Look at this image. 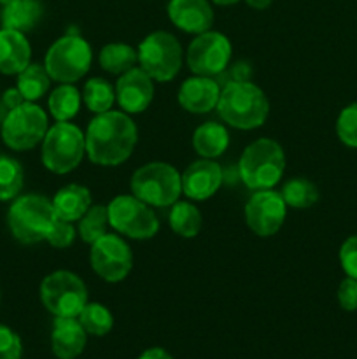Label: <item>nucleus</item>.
Segmentation results:
<instances>
[{
    "label": "nucleus",
    "mask_w": 357,
    "mask_h": 359,
    "mask_svg": "<svg viewBox=\"0 0 357 359\" xmlns=\"http://www.w3.org/2000/svg\"><path fill=\"white\" fill-rule=\"evenodd\" d=\"M84 139L86 154L93 163L100 167H118L132 156L139 133L126 112L107 111L91 119Z\"/></svg>",
    "instance_id": "f257e3e1"
},
{
    "label": "nucleus",
    "mask_w": 357,
    "mask_h": 359,
    "mask_svg": "<svg viewBox=\"0 0 357 359\" xmlns=\"http://www.w3.org/2000/svg\"><path fill=\"white\" fill-rule=\"evenodd\" d=\"M217 112L220 119L238 130H254L265 125L270 102L265 91L251 81H230L220 90Z\"/></svg>",
    "instance_id": "f03ea898"
},
{
    "label": "nucleus",
    "mask_w": 357,
    "mask_h": 359,
    "mask_svg": "<svg viewBox=\"0 0 357 359\" xmlns=\"http://www.w3.org/2000/svg\"><path fill=\"white\" fill-rule=\"evenodd\" d=\"M286 170V154L273 139H258L248 144L238 161L241 182L252 191L273 189Z\"/></svg>",
    "instance_id": "7ed1b4c3"
},
{
    "label": "nucleus",
    "mask_w": 357,
    "mask_h": 359,
    "mask_svg": "<svg viewBox=\"0 0 357 359\" xmlns=\"http://www.w3.org/2000/svg\"><path fill=\"white\" fill-rule=\"evenodd\" d=\"M55 219L56 214L52 202L37 193L16 196L7 212L10 233L24 245L46 241Z\"/></svg>",
    "instance_id": "20e7f679"
},
{
    "label": "nucleus",
    "mask_w": 357,
    "mask_h": 359,
    "mask_svg": "<svg viewBox=\"0 0 357 359\" xmlns=\"http://www.w3.org/2000/svg\"><path fill=\"white\" fill-rule=\"evenodd\" d=\"M132 195L150 207H172L182 195L177 168L164 161H150L136 168L130 181Z\"/></svg>",
    "instance_id": "39448f33"
},
{
    "label": "nucleus",
    "mask_w": 357,
    "mask_h": 359,
    "mask_svg": "<svg viewBox=\"0 0 357 359\" xmlns=\"http://www.w3.org/2000/svg\"><path fill=\"white\" fill-rule=\"evenodd\" d=\"M86 154V139L79 126L69 121L52 125L42 140V165L52 174L76 170Z\"/></svg>",
    "instance_id": "423d86ee"
},
{
    "label": "nucleus",
    "mask_w": 357,
    "mask_h": 359,
    "mask_svg": "<svg viewBox=\"0 0 357 359\" xmlns=\"http://www.w3.org/2000/svg\"><path fill=\"white\" fill-rule=\"evenodd\" d=\"M93 60L91 46L79 34H66L52 42L44 58L49 77L59 84H74L88 74Z\"/></svg>",
    "instance_id": "0eeeda50"
},
{
    "label": "nucleus",
    "mask_w": 357,
    "mask_h": 359,
    "mask_svg": "<svg viewBox=\"0 0 357 359\" xmlns=\"http://www.w3.org/2000/svg\"><path fill=\"white\" fill-rule=\"evenodd\" d=\"M139 65L146 70L150 79L158 83H168L174 79L182 67V48L174 34L156 30L140 42Z\"/></svg>",
    "instance_id": "6e6552de"
},
{
    "label": "nucleus",
    "mask_w": 357,
    "mask_h": 359,
    "mask_svg": "<svg viewBox=\"0 0 357 359\" xmlns=\"http://www.w3.org/2000/svg\"><path fill=\"white\" fill-rule=\"evenodd\" d=\"M41 300L55 318H77L88 304L84 280L69 270H56L41 283Z\"/></svg>",
    "instance_id": "1a4fd4ad"
},
{
    "label": "nucleus",
    "mask_w": 357,
    "mask_h": 359,
    "mask_svg": "<svg viewBox=\"0 0 357 359\" xmlns=\"http://www.w3.org/2000/svg\"><path fill=\"white\" fill-rule=\"evenodd\" d=\"M49 130L48 114L34 102L10 109L2 123V140L9 149L28 151L44 140Z\"/></svg>",
    "instance_id": "9d476101"
},
{
    "label": "nucleus",
    "mask_w": 357,
    "mask_h": 359,
    "mask_svg": "<svg viewBox=\"0 0 357 359\" xmlns=\"http://www.w3.org/2000/svg\"><path fill=\"white\" fill-rule=\"evenodd\" d=\"M108 224L118 233L135 241H147L160 231V221L146 202L133 195H119L107 205Z\"/></svg>",
    "instance_id": "9b49d317"
},
{
    "label": "nucleus",
    "mask_w": 357,
    "mask_h": 359,
    "mask_svg": "<svg viewBox=\"0 0 357 359\" xmlns=\"http://www.w3.org/2000/svg\"><path fill=\"white\" fill-rule=\"evenodd\" d=\"M91 269L105 283H121L133 269V252L122 237L115 233H105L91 244Z\"/></svg>",
    "instance_id": "f8f14e48"
},
{
    "label": "nucleus",
    "mask_w": 357,
    "mask_h": 359,
    "mask_svg": "<svg viewBox=\"0 0 357 359\" xmlns=\"http://www.w3.org/2000/svg\"><path fill=\"white\" fill-rule=\"evenodd\" d=\"M188 67L196 76L212 77L223 74L231 60V42L220 32H203L196 35L186 53Z\"/></svg>",
    "instance_id": "ddd939ff"
},
{
    "label": "nucleus",
    "mask_w": 357,
    "mask_h": 359,
    "mask_svg": "<svg viewBox=\"0 0 357 359\" xmlns=\"http://www.w3.org/2000/svg\"><path fill=\"white\" fill-rule=\"evenodd\" d=\"M287 205L275 189H258L245 203V223L259 237H272L286 221Z\"/></svg>",
    "instance_id": "4468645a"
},
{
    "label": "nucleus",
    "mask_w": 357,
    "mask_h": 359,
    "mask_svg": "<svg viewBox=\"0 0 357 359\" xmlns=\"http://www.w3.org/2000/svg\"><path fill=\"white\" fill-rule=\"evenodd\" d=\"M154 98V84L149 74L140 67H133L121 74L115 83V102L126 114H140Z\"/></svg>",
    "instance_id": "2eb2a0df"
},
{
    "label": "nucleus",
    "mask_w": 357,
    "mask_h": 359,
    "mask_svg": "<svg viewBox=\"0 0 357 359\" xmlns=\"http://www.w3.org/2000/svg\"><path fill=\"white\" fill-rule=\"evenodd\" d=\"M182 179V193L188 196L189 200H196V202H203L209 200L217 193V189L223 184V170L220 165L216 163L214 160H206L202 158L198 161H192L184 174L181 175Z\"/></svg>",
    "instance_id": "dca6fc26"
},
{
    "label": "nucleus",
    "mask_w": 357,
    "mask_h": 359,
    "mask_svg": "<svg viewBox=\"0 0 357 359\" xmlns=\"http://www.w3.org/2000/svg\"><path fill=\"white\" fill-rule=\"evenodd\" d=\"M168 18L186 34H203L214 25V11L209 0H170Z\"/></svg>",
    "instance_id": "f3484780"
},
{
    "label": "nucleus",
    "mask_w": 357,
    "mask_h": 359,
    "mask_svg": "<svg viewBox=\"0 0 357 359\" xmlns=\"http://www.w3.org/2000/svg\"><path fill=\"white\" fill-rule=\"evenodd\" d=\"M220 86L216 79L206 76L189 77L178 90V104L184 111L192 114H206L217 107Z\"/></svg>",
    "instance_id": "a211bd4d"
},
{
    "label": "nucleus",
    "mask_w": 357,
    "mask_h": 359,
    "mask_svg": "<svg viewBox=\"0 0 357 359\" xmlns=\"http://www.w3.org/2000/svg\"><path fill=\"white\" fill-rule=\"evenodd\" d=\"M86 335L77 318H56L51 333L52 353L58 359H76L86 347Z\"/></svg>",
    "instance_id": "6ab92c4d"
},
{
    "label": "nucleus",
    "mask_w": 357,
    "mask_h": 359,
    "mask_svg": "<svg viewBox=\"0 0 357 359\" xmlns=\"http://www.w3.org/2000/svg\"><path fill=\"white\" fill-rule=\"evenodd\" d=\"M31 48L24 34L9 28L0 30V72L6 76L20 74L30 65Z\"/></svg>",
    "instance_id": "aec40b11"
},
{
    "label": "nucleus",
    "mask_w": 357,
    "mask_h": 359,
    "mask_svg": "<svg viewBox=\"0 0 357 359\" xmlns=\"http://www.w3.org/2000/svg\"><path fill=\"white\" fill-rule=\"evenodd\" d=\"M42 16H44V6L41 0H14L4 6L0 20H2V28L27 34L37 27Z\"/></svg>",
    "instance_id": "412c9836"
},
{
    "label": "nucleus",
    "mask_w": 357,
    "mask_h": 359,
    "mask_svg": "<svg viewBox=\"0 0 357 359\" xmlns=\"http://www.w3.org/2000/svg\"><path fill=\"white\" fill-rule=\"evenodd\" d=\"M56 217L76 223L91 207V193L86 186L66 184L52 198Z\"/></svg>",
    "instance_id": "4be33fe9"
},
{
    "label": "nucleus",
    "mask_w": 357,
    "mask_h": 359,
    "mask_svg": "<svg viewBox=\"0 0 357 359\" xmlns=\"http://www.w3.org/2000/svg\"><path fill=\"white\" fill-rule=\"evenodd\" d=\"M227 146H230V133H227L226 126L220 123H203L192 133V147L200 156L206 158V160H214V158L224 154Z\"/></svg>",
    "instance_id": "5701e85b"
},
{
    "label": "nucleus",
    "mask_w": 357,
    "mask_h": 359,
    "mask_svg": "<svg viewBox=\"0 0 357 359\" xmlns=\"http://www.w3.org/2000/svg\"><path fill=\"white\" fill-rule=\"evenodd\" d=\"M139 62V53L133 49L132 46L122 44V42H112L102 48L100 55H98V63L102 69L114 76H121V74L128 72L130 69L135 67Z\"/></svg>",
    "instance_id": "b1692460"
},
{
    "label": "nucleus",
    "mask_w": 357,
    "mask_h": 359,
    "mask_svg": "<svg viewBox=\"0 0 357 359\" xmlns=\"http://www.w3.org/2000/svg\"><path fill=\"white\" fill-rule=\"evenodd\" d=\"M202 212L191 202H175L170 209L168 223L172 230L184 238H195L202 230Z\"/></svg>",
    "instance_id": "393cba45"
},
{
    "label": "nucleus",
    "mask_w": 357,
    "mask_h": 359,
    "mask_svg": "<svg viewBox=\"0 0 357 359\" xmlns=\"http://www.w3.org/2000/svg\"><path fill=\"white\" fill-rule=\"evenodd\" d=\"M49 112L56 121H70L80 109V93L74 84H59L48 100Z\"/></svg>",
    "instance_id": "a878e982"
},
{
    "label": "nucleus",
    "mask_w": 357,
    "mask_h": 359,
    "mask_svg": "<svg viewBox=\"0 0 357 359\" xmlns=\"http://www.w3.org/2000/svg\"><path fill=\"white\" fill-rule=\"evenodd\" d=\"M51 77L44 65L30 63L18 74V90L27 102H35L49 91Z\"/></svg>",
    "instance_id": "bb28decb"
},
{
    "label": "nucleus",
    "mask_w": 357,
    "mask_h": 359,
    "mask_svg": "<svg viewBox=\"0 0 357 359\" xmlns=\"http://www.w3.org/2000/svg\"><path fill=\"white\" fill-rule=\"evenodd\" d=\"M83 102L94 114L112 111L115 102V88H112V84L104 77H91L83 88Z\"/></svg>",
    "instance_id": "cd10ccee"
},
{
    "label": "nucleus",
    "mask_w": 357,
    "mask_h": 359,
    "mask_svg": "<svg viewBox=\"0 0 357 359\" xmlns=\"http://www.w3.org/2000/svg\"><path fill=\"white\" fill-rule=\"evenodd\" d=\"M280 195H282L287 207H293L298 210L310 209L318 202L317 186L304 177H294L287 181Z\"/></svg>",
    "instance_id": "c85d7f7f"
},
{
    "label": "nucleus",
    "mask_w": 357,
    "mask_h": 359,
    "mask_svg": "<svg viewBox=\"0 0 357 359\" xmlns=\"http://www.w3.org/2000/svg\"><path fill=\"white\" fill-rule=\"evenodd\" d=\"M24 172L18 160L0 154V202L14 200L23 189Z\"/></svg>",
    "instance_id": "c756f323"
},
{
    "label": "nucleus",
    "mask_w": 357,
    "mask_h": 359,
    "mask_svg": "<svg viewBox=\"0 0 357 359\" xmlns=\"http://www.w3.org/2000/svg\"><path fill=\"white\" fill-rule=\"evenodd\" d=\"M111 226L108 224V210L107 205H102V203H97V205H91L90 209L86 210L83 217L79 219V226H77V231H79L80 238H83L86 244H94L100 237H104L107 233V228Z\"/></svg>",
    "instance_id": "7c9ffc66"
},
{
    "label": "nucleus",
    "mask_w": 357,
    "mask_h": 359,
    "mask_svg": "<svg viewBox=\"0 0 357 359\" xmlns=\"http://www.w3.org/2000/svg\"><path fill=\"white\" fill-rule=\"evenodd\" d=\"M77 319L83 325V328L86 330V333L94 337L107 335L112 326H114V318H112L111 311L102 304H90L88 302L83 311H80V314L77 316Z\"/></svg>",
    "instance_id": "2f4dec72"
},
{
    "label": "nucleus",
    "mask_w": 357,
    "mask_h": 359,
    "mask_svg": "<svg viewBox=\"0 0 357 359\" xmlns=\"http://www.w3.org/2000/svg\"><path fill=\"white\" fill-rule=\"evenodd\" d=\"M336 133L345 146L357 147V102L340 112L336 119Z\"/></svg>",
    "instance_id": "473e14b6"
},
{
    "label": "nucleus",
    "mask_w": 357,
    "mask_h": 359,
    "mask_svg": "<svg viewBox=\"0 0 357 359\" xmlns=\"http://www.w3.org/2000/svg\"><path fill=\"white\" fill-rule=\"evenodd\" d=\"M74 241H76V228H74V223L56 217L48 237H46V242H49L56 249H65L70 248L74 244Z\"/></svg>",
    "instance_id": "72a5a7b5"
},
{
    "label": "nucleus",
    "mask_w": 357,
    "mask_h": 359,
    "mask_svg": "<svg viewBox=\"0 0 357 359\" xmlns=\"http://www.w3.org/2000/svg\"><path fill=\"white\" fill-rule=\"evenodd\" d=\"M21 339L9 326L0 325V359H21Z\"/></svg>",
    "instance_id": "f704fd0d"
},
{
    "label": "nucleus",
    "mask_w": 357,
    "mask_h": 359,
    "mask_svg": "<svg viewBox=\"0 0 357 359\" xmlns=\"http://www.w3.org/2000/svg\"><path fill=\"white\" fill-rule=\"evenodd\" d=\"M340 263L345 273L352 279H357V235L346 238L340 248Z\"/></svg>",
    "instance_id": "c9c22d12"
},
{
    "label": "nucleus",
    "mask_w": 357,
    "mask_h": 359,
    "mask_svg": "<svg viewBox=\"0 0 357 359\" xmlns=\"http://www.w3.org/2000/svg\"><path fill=\"white\" fill-rule=\"evenodd\" d=\"M340 307L346 312L357 311V279L346 277L338 287Z\"/></svg>",
    "instance_id": "e433bc0d"
},
{
    "label": "nucleus",
    "mask_w": 357,
    "mask_h": 359,
    "mask_svg": "<svg viewBox=\"0 0 357 359\" xmlns=\"http://www.w3.org/2000/svg\"><path fill=\"white\" fill-rule=\"evenodd\" d=\"M2 102H4V105H6V107L10 111V109L18 107V105H21L23 102H27V100H24L23 95L20 93V90H18V88H9V90L4 93Z\"/></svg>",
    "instance_id": "4c0bfd02"
},
{
    "label": "nucleus",
    "mask_w": 357,
    "mask_h": 359,
    "mask_svg": "<svg viewBox=\"0 0 357 359\" xmlns=\"http://www.w3.org/2000/svg\"><path fill=\"white\" fill-rule=\"evenodd\" d=\"M231 76H233V81H248V76H251V69H248L247 63H234L233 69H231Z\"/></svg>",
    "instance_id": "58836bf2"
},
{
    "label": "nucleus",
    "mask_w": 357,
    "mask_h": 359,
    "mask_svg": "<svg viewBox=\"0 0 357 359\" xmlns=\"http://www.w3.org/2000/svg\"><path fill=\"white\" fill-rule=\"evenodd\" d=\"M139 359H174L164 349L160 347H153V349H147L146 353H142V356Z\"/></svg>",
    "instance_id": "ea45409f"
},
{
    "label": "nucleus",
    "mask_w": 357,
    "mask_h": 359,
    "mask_svg": "<svg viewBox=\"0 0 357 359\" xmlns=\"http://www.w3.org/2000/svg\"><path fill=\"white\" fill-rule=\"evenodd\" d=\"M273 0H245V4H247L248 7H252V9H258V11H262V9H268L270 6H272Z\"/></svg>",
    "instance_id": "a19ab883"
},
{
    "label": "nucleus",
    "mask_w": 357,
    "mask_h": 359,
    "mask_svg": "<svg viewBox=\"0 0 357 359\" xmlns=\"http://www.w3.org/2000/svg\"><path fill=\"white\" fill-rule=\"evenodd\" d=\"M214 4H217V6H223V7H227V6H233V4H238L240 0H212Z\"/></svg>",
    "instance_id": "79ce46f5"
},
{
    "label": "nucleus",
    "mask_w": 357,
    "mask_h": 359,
    "mask_svg": "<svg viewBox=\"0 0 357 359\" xmlns=\"http://www.w3.org/2000/svg\"><path fill=\"white\" fill-rule=\"evenodd\" d=\"M10 2H14V0H0V4H2V6H7V4H10Z\"/></svg>",
    "instance_id": "37998d69"
}]
</instances>
